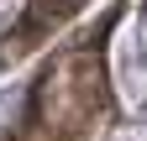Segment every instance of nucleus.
Listing matches in <instances>:
<instances>
[{"label":"nucleus","instance_id":"f257e3e1","mask_svg":"<svg viewBox=\"0 0 147 141\" xmlns=\"http://www.w3.org/2000/svg\"><path fill=\"white\" fill-rule=\"evenodd\" d=\"M79 5H84V0H42V5H37L32 16H37V26L47 31V26H58L63 16H74V11H79Z\"/></svg>","mask_w":147,"mask_h":141}]
</instances>
